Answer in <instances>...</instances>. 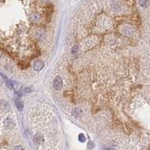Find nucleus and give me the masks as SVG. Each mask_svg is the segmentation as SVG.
<instances>
[{"label": "nucleus", "mask_w": 150, "mask_h": 150, "mask_svg": "<svg viewBox=\"0 0 150 150\" xmlns=\"http://www.w3.org/2000/svg\"><path fill=\"white\" fill-rule=\"evenodd\" d=\"M53 87L56 90H60L62 88V79L59 76H56L53 81Z\"/></svg>", "instance_id": "f257e3e1"}, {"label": "nucleus", "mask_w": 150, "mask_h": 150, "mask_svg": "<svg viewBox=\"0 0 150 150\" xmlns=\"http://www.w3.org/2000/svg\"><path fill=\"white\" fill-rule=\"evenodd\" d=\"M44 67V63L41 60H37L33 64V68L36 71H40L43 69Z\"/></svg>", "instance_id": "f03ea898"}, {"label": "nucleus", "mask_w": 150, "mask_h": 150, "mask_svg": "<svg viewBox=\"0 0 150 150\" xmlns=\"http://www.w3.org/2000/svg\"><path fill=\"white\" fill-rule=\"evenodd\" d=\"M139 4L142 8H148L149 6L150 0H139Z\"/></svg>", "instance_id": "7ed1b4c3"}, {"label": "nucleus", "mask_w": 150, "mask_h": 150, "mask_svg": "<svg viewBox=\"0 0 150 150\" xmlns=\"http://www.w3.org/2000/svg\"><path fill=\"white\" fill-rule=\"evenodd\" d=\"M15 105L17 107V108L20 110V111H22L23 109V104L21 101H18V100H16L15 101Z\"/></svg>", "instance_id": "20e7f679"}, {"label": "nucleus", "mask_w": 150, "mask_h": 150, "mask_svg": "<svg viewBox=\"0 0 150 150\" xmlns=\"http://www.w3.org/2000/svg\"><path fill=\"white\" fill-rule=\"evenodd\" d=\"M78 139H79V140H80V142H84L86 140V137H85V136L83 134H80L79 135Z\"/></svg>", "instance_id": "39448f33"}, {"label": "nucleus", "mask_w": 150, "mask_h": 150, "mask_svg": "<svg viewBox=\"0 0 150 150\" xmlns=\"http://www.w3.org/2000/svg\"><path fill=\"white\" fill-rule=\"evenodd\" d=\"M39 18H40V17H39L37 14H34L32 16V20H38Z\"/></svg>", "instance_id": "423d86ee"}, {"label": "nucleus", "mask_w": 150, "mask_h": 150, "mask_svg": "<svg viewBox=\"0 0 150 150\" xmlns=\"http://www.w3.org/2000/svg\"><path fill=\"white\" fill-rule=\"evenodd\" d=\"M14 150H24V149H23V148H22L21 146H16Z\"/></svg>", "instance_id": "0eeeda50"}, {"label": "nucleus", "mask_w": 150, "mask_h": 150, "mask_svg": "<svg viewBox=\"0 0 150 150\" xmlns=\"http://www.w3.org/2000/svg\"><path fill=\"white\" fill-rule=\"evenodd\" d=\"M0 83H1V80H0Z\"/></svg>", "instance_id": "6e6552de"}, {"label": "nucleus", "mask_w": 150, "mask_h": 150, "mask_svg": "<svg viewBox=\"0 0 150 150\" xmlns=\"http://www.w3.org/2000/svg\"><path fill=\"white\" fill-rule=\"evenodd\" d=\"M0 58H1V56H0Z\"/></svg>", "instance_id": "1a4fd4ad"}]
</instances>
